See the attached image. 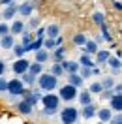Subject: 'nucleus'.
Here are the masks:
<instances>
[{"label": "nucleus", "instance_id": "36", "mask_svg": "<svg viewBox=\"0 0 122 124\" xmlns=\"http://www.w3.org/2000/svg\"><path fill=\"white\" fill-rule=\"evenodd\" d=\"M43 49H45V51L56 49V43H54V39H51V38H45V39H43Z\"/></svg>", "mask_w": 122, "mask_h": 124}, {"label": "nucleus", "instance_id": "31", "mask_svg": "<svg viewBox=\"0 0 122 124\" xmlns=\"http://www.w3.org/2000/svg\"><path fill=\"white\" fill-rule=\"evenodd\" d=\"M21 34H23V43H21V45H23V47L30 45V43H32V39H34V36H32L30 32H26V30H23Z\"/></svg>", "mask_w": 122, "mask_h": 124}, {"label": "nucleus", "instance_id": "10", "mask_svg": "<svg viewBox=\"0 0 122 124\" xmlns=\"http://www.w3.org/2000/svg\"><path fill=\"white\" fill-rule=\"evenodd\" d=\"M32 11H34V6H32L30 2H23L21 6H17V13H21L23 17L32 15Z\"/></svg>", "mask_w": 122, "mask_h": 124}, {"label": "nucleus", "instance_id": "21", "mask_svg": "<svg viewBox=\"0 0 122 124\" xmlns=\"http://www.w3.org/2000/svg\"><path fill=\"white\" fill-rule=\"evenodd\" d=\"M77 98H79V101H81V105H88V103H94V101H92V94L88 92V90H83L81 94H77Z\"/></svg>", "mask_w": 122, "mask_h": 124}, {"label": "nucleus", "instance_id": "32", "mask_svg": "<svg viewBox=\"0 0 122 124\" xmlns=\"http://www.w3.org/2000/svg\"><path fill=\"white\" fill-rule=\"evenodd\" d=\"M88 92L90 94H101L103 92V88H101V85H99V81H94L90 85V88H88Z\"/></svg>", "mask_w": 122, "mask_h": 124}, {"label": "nucleus", "instance_id": "37", "mask_svg": "<svg viewBox=\"0 0 122 124\" xmlns=\"http://www.w3.org/2000/svg\"><path fill=\"white\" fill-rule=\"evenodd\" d=\"M79 75H81V79H88V77H92V73H90V68H79V71H77Z\"/></svg>", "mask_w": 122, "mask_h": 124}, {"label": "nucleus", "instance_id": "3", "mask_svg": "<svg viewBox=\"0 0 122 124\" xmlns=\"http://www.w3.org/2000/svg\"><path fill=\"white\" fill-rule=\"evenodd\" d=\"M41 103H43V109H53V111H58V105H60V98L58 94L47 92L45 96H41Z\"/></svg>", "mask_w": 122, "mask_h": 124}, {"label": "nucleus", "instance_id": "25", "mask_svg": "<svg viewBox=\"0 0 122 124\" xmlns=\"http://www.w3.org/2000/svg\"><path fill=\"white\" fill-rule=\"evenodd\" d=\"M17 111H19L21 115H30V113H32V107L23 100V101H19V103H17Z\"/></svg>", "mask_w": 122, "mask_h": 124}, {"label": "nucleus", "instance_id": "1", "mask_svg": "<svg viewBox=\"0 0 122 124\" xmlns=\"http://www.w3.org/2000/svg\"><path fill=\"white\" fill-rule=\"evenodd\" d=\"M36 81H38L39 88L45 90V92H53L54 88H56V85H58V77H54L51 73H39Z\"/></svg>", "mask_w": 122, "mask_h": 124}, {"label": "nucleus", "instance_id": "39", "mask_svg": "<svg viewBox=\"0 0 122 124\" xmlns=\"http://www.w3.org/2000/svg\"><path fill=\"white\" fill-rule=\"evenodd\" d=\"M6 34H9V26L6 23H0V38L6 36Z\"/></svg>", "mask_w": 122, "mask_h": 124}, {"label": "nucleus", "instance_id": "34", "mask_svg": "<svg viewBox=\"0 0 122 124\" xmlns=\"http://www.w3.org/2000/svg\"><path fill=\"white\" fill-rule=\"evenodd\" d=\"M11 49H13V53H15L17 58H23L24 53H26V51H24V47H23V45H19V43H15V45L11 47Z\"/></svg>", "mask_w": 122, "mask_h": 124}, {"label": "nucleus", "instance_id": "8", "mask_svg": "<svg viewBox=\"0 0 122 124\" xmlns=\"http://www.w3.org/2000/svg\"><path fill=\"white\" fill-rule=\"evenodd\" d=\"M13 45H15V39H13L11 34H6V36H2V38H0V47H2L4 51H9Z\"/></svg>", "mask_w": 122, "mask_h": 124}, {"label": "nucleus", "instance_id": "2", "mask_svg": "<svg viewBox=\"0 0 122 124\" xmlns=\"http://www.w3.org/2000/svg\"><path fill=\"white\" fill-rule=\"evenodd\" d=\"M77 118H79V111L75 107H64L60 111V122L62 124H77Z\"/></svg>", "mask_w": 122, "mask_h": 124}, {"label": "nucleus", "instance_id": "9", "mask_svg": "<svg viewBox=\"0 0 122 124\" xmlns=\"http://www.w3.org/2000/svg\"><path fill=\"white\" fill-rule=\"evenodd\" d=\"M109 101H111V111H120L122 109V94H113L111 98H109Z\"/></svg>", "mask_w": 122, "mask_h": 124}, {"label": "nucleus", "instance_id": "28", "mask_svg": "<svg viewBox=\"0 0 122 124\" xmlns=\"http://www.w3.org/2000/svg\"><path fill=\"white\" fill-rule=\"evenodd\" d=\"M111 56V53L109 51H96V60H98V64H103V62H107V58Z\"/></svg>", "mask_w": 122, "mask_h": 124}, {"label": "nucleus", "instance_id": "11", "mask_svg": "<svg viewBox=\"0 0 122 124\" xmlns=\"http://www.w3.org/2000/svg\"><path fill=\"white\" fill-rule=\"evenodd\" d=\"M15 13H17V4H8L6 6V9H4V13H2V17L6 19V21H11L13 17H15Z\"/></svg>", "mask_w": 122, "mask_h": 124}, {"label": "nucleus", "instance_id": "50", "mask_svg": "<svg viewBox=\"0 0 122 124\" xmlns=\"http://www.w3.org/2000/svg\"><path fill=\"white\" fill-rule=\"evenodd\" d=\"M98 124H105V122H98Z\"/></svg>", "mask_w": 122, "mask_h": 124}, {"label": "nucleus", "instance_id": "43", "mask_svg": "<svg viewBox=\"0 0 122 124\" xmlns=\"http://www.w3.org/2000/svg\"><path fill=\"white\" fill-rule=\"evenodd\" d=\"M34 38H45V28H38V34H36V36H34Z\"/></svg>", "mask_w": 122, "mask_h": 124}, {"label": "nucleus", "instance_id": "47", "mask_svg": "<svg viewBox=\"0 0 122 124\" xmlns=\"http://www.w3.org/2000/svg\"><path fill=\"white\" fill-rule=\"evenodd\" d=\"M4 71H6V64L0 60V77H2V73H4Z\"/></svg>", "mask_w": 122, "mask_h": 124}, {"label": "nucleus", "instance_id": "46", "mask_svg": "<svg viewBox=\"0 0 122 124\" xmlns=\"http://www.w3.org/2000/svg\"><path fill=\"white\" fill-rule=\"evenodd\" d=\"M56 111H53V109H43V115H47V116H51V115H54Z\"/></svg>", "mask_w": 122, "mask_h": 124}, {"label": "nucleus", "instance_id": "42", "mask_svg": "<svg viewBox=\"0 0 122 124\" xmlns=\"http://www.w3.org/2000/svg\"><path fill=\"white\" fill-rule=\"evenodd\" d=\"M111 96H113V90H103V92H101V98H103V100H109Z\"/></svg>", "mask_w": 122, "mask_h": 124}, {"label": "nucleus", "instance_id": "30", "mask_svg": "<svg viewBox=\"0 0 122 124\" xmlns=\"http://www.w3.org/2000/svg\"><path fill=\"white\" fill-rule=\"evenodd\" d=\"M49 73H51V75H54V77H60L62 73H64V70H62L60 64H56V62H54L53 66H51V71H49Z\"/></svg>", "mask_w": 122, "mask_h": 124}, {"label": "nucleus", "instance_id": "18", "mask_svg": "<svg viewBox=\"0 0 122 124\" xmlns=\"http://www.w3.org/2000/svg\"><path fill=\"white\" fill-rule=\"evenodd\" d=\"M107 66L111 68L113 73H118V71H120V58H116V56H109V58H107Z\"/></svg>", "mask_w": 122, "mask_h": 124}, {"label": "nucleus", "instance_id": "5", "mask_svg": "<svg viewBox=\"0 0 122 124\" xmlns=\"http://www.w3.org/2000/svg\"><path fill=\"white\" fill-rule=\"evenodd\" d=\"M23 90H24V85L21 83V79H9V81H8V90H6V92H9L11 98L21 96Z\"/></svg>", "mask_w": 122, "mask_h": 124}, {"label": "nucleus", "instance_id": "20", "mask_svg": "<svg viewBox=\"0 0 122 124\" xmlns=\"http://www.w3.org/2000/svg\"><path fill=\"white\" fill-rule=\"evenodd\" d=\"M23 30H24V23L23 21H13V24L9 26V34H11V36H19Z\"/></svg>", "mask_w": 122, "mask_h": 124}, {"label": "nucleus", "instance_id": "4", "mask_svg": "<svg viewBox=\"0 0 122 124\" xmlns=\"http://www.w3.org/2000/svg\"><path fill=\"white\" fill-rule=\"evenodd\" d=\"M77 88L75 86H71V85H64V86H60V92H58V98L60 100H64V101H71V100H75L77 98Z\"/></svg>", "mask_w": 122, "mask_h": 124}, {"label": "nucleus", "instance_id": "35", "mask_svg": "<svg viewBox=\"0 0 122 124\" xmlns=\"http://www.w3.org/2000/svg\"><path fill=\"white\" fill-rule=\"evenodd\" d=\"M92 19H94V23L98 24H103L105 23V15H103V13H101V11H96V13H94V15H92Z\"/></svg>", "mask_w": 122, "mask_h": 124}, {"label": "nucleus", "instance_id": "29", "mask_svg": "<svg viewBox=\"0 0 122 124\" xmlns=\"http://www.w3.org/2000/svg\"><path fill=\"white\" fill-rule=\"evenodd\" d=\"M99 28H101V36H103L101 39H105V41H113V36H111V32H109V26H107L105 23L99 24Z\"/></svg>", "mask_w": 122, "mask_h": 124}, {"label": "nucleus", "instance_id": "12", "mask_svg": "<svg viewBox=\"0 0 122 124\" xmlns=\"http://www.w3.org/2000/svg\"><path fill=\"white\" fill-rule=\"evenodd\" d=\"M58 34H60V26H58V24H54V23H51L45 28V36H47V38H51V39L58 38Z\"/></svg>", "mask_w": 122, "mask_h": 124}, {"label": "nucleus", "instance_id": "45", "mask_svg": "<svg viewBox=\"0 0 122 124\" xmlns=\"http://www.w3.org/2000/svg\"><path fill=\"white\" fill-rule=\"evenodd\" d=\"M114 94H122V85H120V83L114 85Z\"/></svg>", "mask_w": 122, "mask_h": 124}, {"label": "nucleus", "instance_id": "7", "mask_svg": "<svg viewBox=\"0 0 122 124\" xmlns=\"http://www.w3.org/2000/svg\"><path fill=\"white\" fill-rule=\"evenodd\" d=\"M60 66H62V70H64V73H77L79 71V62H75V60H62L60 62Z\"/></svg>", "mask_w": 122, "mask_h": 124}, {"label": "nucleus", "instance_id": "6", "mask_svg": "<svg viewBox=\"0 0 122 124\" xmlns=\"http://www.w3.org/2000/svg\"><path fill=\"white\" fill-rule=\"evenodd\" d=\"M28 66H30V62L26 60V58H17L15 64H13L11 68H13V71H15L17 75H21V73H26V71H28Z\"/></svg>", "mask_w": 122, "mask_h": 124}, {"label": "nucleus", "instance_id": "49", "mask_svg": "<svg viewBox=\"0 0 122 124\" xmlns=\"http://www.w3.org/2000/svg\"><path fill=\"white\" fill-rule=\"evenodd\" d=\"M0 2H2V4H6V6H8V4H11V2H13V0H0Z\"/></svg>", "mask_w": 122, "mask_h": 124}, {"label": "nucleus", "instance_id": "23", "mask_svg": "<svg viewBox=\"0 0 122 124\" xmlns=\"http://www.w3.org/2000/svg\"><path fill=\"white\" fill-rule=\"evenodd\" d=\"M47 60H49V51H45V49L36 51V62L38 64H45Z\"/></svg>", "mask_w": 122, "mask_h": 124}, {"label": "nucleus", "instance_id": "38", "mask_svg": "<svg viewBox=\"0 0 122 124\" xmlns=\"http://www.w3.org/2000/svg\"><path fill=\"white\" fill-rule=\"evenodd\" d=\"M39 23H41V21H39V17H32L30 21H28V28H38Z\"/></svg>", "mask_w": 122, "mask_h": 124}, {"label": "nucleus", "instance_id": "14", "mask_svg": "<svg viewBox=\"0 0 122 124\" xmlns=\"http://www.w3.org/2000/svg\"><path fill=\"white\" fill-rule=\"evenodd\" d=\"M23 100L26 101V103H28L30 107H34V105H36V103H38V101L41 100V92H38V90H34V92H30L28 96H26V98H23Z\"/></svg>", "mask_w": 122, "mask_h": 124}, {"label": "nucleus", "instance_id": "26", "mask_svg": "<svg viewBox=\"0 0 122 124\" xmlns=\"http://www.w3.org/2000/svg\"><path fill=\"white\" fill-rule=\"evenodd\" d=\"M41 71H43V64H38V62H34V64H30V66H28V73L36 75V77H38Z\"/></svg>", "mask_w": 122, "mask_h": 124}, {"label": "nucleus", "instance_id": "13", "mask_svg": "<svg viewBox=\"0 0 122 124\" xmlns=\"http://www.w3.org/2000/svg\"><path fill=\"white\" fill-rule=\"evenodd\" d=\"M96 51H98V43L96 41H90V39H86V43L83 45V54H96Z\"/></svg>", "mask_w": 122, "mask_h": 124}, {"label": "nucleus", "instance_id": "16", "mask_svg": "<svg viewBox=\"0 0 122 124\" xmlns=\"http://www.w3.org/2000/svg\"><path fill=\"white\" fill-rule=\"evenodd\" d=\"M96 115L99 116V122H109V120H111V116H113V111H111V109H107V107H103V109H98V111H96Z\"/></svg>", "mask_w": 122, "mask_h": 124}, {"label": "nucleus", "instance_id": "22", "mask_svg": "<svg viewBox=\"0 0 122 124\" xmlns=\"http://www.w3.org/2000/svg\"><path fill=\"white\" fill-rule=\"evenodd\" d=\"M36 75H32V73H28V71H26V73H21V83H23V85H28V86H32L34 85V83H36Z\"/></svg>", "mask_w": 122, "mask_h": 124}, {"label": "nucleus", "instance_id": "40", "mask_svg": "<svg viewBox=\"0 0 122 124\" xmlns=\"http://www.w3.org/2000/svg\"><path fill=\"white\" fill-rule=\"evenodd\" d=\"M8 90V79L0 77V92H6Z\"/></svg>", "mask_w": 122, "mask_h": 124}, {"label": "nucleus", "instance_id": "41", "mask_svg": "<svg viewBox=\"0 0 122 124\" xmlns=\"http://www.w3.org/2000/svg\"><path fill=\"white\" fill-rule=\"evenodd\" d=\"M111 124H122V116H120V113H116L114 116H111V120H109Z\"/></svg>", "mask_w": 122, "mask_h": 124}, {"label": "nucleus", "instance_id": "19", "mask_svg": "<svg viewBox=\"0 0 122 124\" xmlns=\"http://www.w3.org/2000/svg\"><path fill=\"white\" fill-rule=\"evenodd\" d=\"M99 85H101L103 90H113V86L116 85V81L113 79V75H107V77H103L101 81H99Z\"/></svg>", "mask_w": 122, "mask_h": 124}, {"label": "nucleus", "instance_id": "27", "mask_svg": "<svg viewBox=\"0 0 122 124\" xmlns=\"http://www.w3.org/2000/svg\"><path fill=\"white\" fill-rule=\"evenodd\" d=\"M64 60V49L62 47H56L53 53V62H56V64H60V62Z\"/></svg>", "mask_w": 122, "mask_h": 124}, {"label": "nucleus", "instance_id": "44", "mask_svg": "<svg viewBox=\"0 0 122 124\" xmlns=\"http://www.w3.org/2000/svg\"><path fill=\"white\" fill-rule=\"evenodd\" d=\"M90 73H92V75H96V77H99V75H101L99 68H90Z\"/></svg>", "mask_w": 122, "mask_h": 124}, {"label": "nucleus", "instance_id": "24", "mask_svg": "<svg viewBox=\"0 0 122 124\" xmlns=\"http://www.w3.org/2000/svg\"><path fill=\"white\" fill-rule=\"evenodd\" d=\"M79 66L81 68H94L96 64H94V60H92L88 54H81V60H79Z\"/></svg>", "mask_w": 122, "mask_h": 124}, {"label": "nucleus", "instance_id": "48", "mask_svg": "<svg viewBox=\"0 0 122 124\" xmlns=\"http://www.w3.org/2000/svg\"><path fill=\"white\" fill-rule=\"evenodd\" d=\"M122 6H120V2H118V0H116V2H114V9H116V11H118V9H120Z\"/></svg>", "mask_w": 122, "mask_h": 124}, {"label": "nucleus", "instance_id": "33", "mask_svg": "<svg viewBox=\"0 0 122 124\" xmlns=\"http://www.w3.org/2000/svg\"><path fill=\"white\" fill-rule=\"evenodd\" d=\"M73 43L79 45V47H83L84 43H86V36H84V34H75V36H73Z\"/></svg>", "mask_w": 122, "mask_h": 124}, {"label": "nucleus", "instance_id": "15", "mask_svg": "<svg viewBox=\"0 0 122 124\" xmlns=\"http://www.w3.org/2000/svg\"><path fill=\"white\" fill-rule=\"evenodd\" d=\"M96 111L98 107L94 105V103H88V105H83V118H92V116H96Z\"/></svg>", "mask_w": 122, "mask_h": 124}, {"label": "nucleus", "instance_id": "17", "mask_svg": "<svg viewBox=\"0 0 122 124\" xmlns=\"http://www.w3.org/2000/svg\"><path fill=\"white\" fill-rule=\"evenodd\" d=\"M83 83H84V81L81 79V75H79V73H69V75H68V85L79 88V86H83Z\"/></svg>", "mask_w": 122, "mask_h": 124}]
</instances>
